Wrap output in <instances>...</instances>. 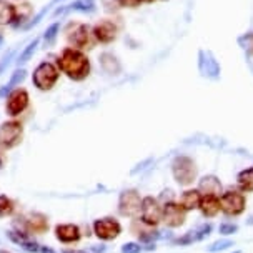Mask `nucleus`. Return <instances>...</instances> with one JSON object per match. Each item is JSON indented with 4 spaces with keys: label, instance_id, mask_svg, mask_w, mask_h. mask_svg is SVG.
<instances>
[{
    "label": "nucleus",
    "instance_id": "6ab92c4d",
    "mask_svg": "<svg viewBox=\"0 0 253 253\" xmlns=\"http://www.w3.org/2000/svg\"><path fill=\"white\" fill-rule=\"evenodd\" d=\"M198 210H200V213L205 216V218H215V216L221 211V209H220V197L202 195V202H200Z\"/></svg>",
    "mask_w": 253,
    "mask_h": 253
},
{
    "label": "nucleus",
    "instance_id": "b1692460",
    "mask_svg": "<svg viewBox=\"0 0 253 253\" xmlns=\"http://www.w3.org/2000/svg\"><path fill=\"white\" fill-rule=\"evenodd\" d=\"M233 245H235V242H233V240H230V238H221V240H216V242L211 243V245L207 247V252H210V253H218V252L227 250V248L233 247Z\"/></svg>",
    "mask_w": 253,
    "mask_h": 253
},
{
    "label": "nucleus",
    "instance_id": "9b49d317",
    "mask_svg": "<svg viewBox=\"0 0 253 253\" xmlns=\"http://www.w3.org/2000/svg\"><path fill=\"white\" fill-rule=\"evenodd\" d=\"M29 92L25 88H13L7 95L5 102V112L8 117H19L22 112L29 107Z\"/></svg>",
    "mask_w": 253,
    "mask_h": 253
},
{
    "label": "nucleus",
    "instance_id": "4be33fe9",
    "mask_svg": "<svg viewBox=\"0 0 253 253\" xmlns=\"http://www.w3.org/2000/svg\"><path fill=\"white\" fill-rule=\"evenodd\" d=\"M15 19V5L8 0H0V25H10Z\"/></svg>",
    "mask_w": 253,
    "mask_h": 253
},
{
    "label": "nucleus",
    "instance_id": "a878e982",
    "mask_svg": "<svg viewBox=\"0 0 253 253\" xmlns=\"http://www.w3.org/2000/svg\"><path fill=\"white\" fill-rule=\"evenodd\" d=\"M238 45L245 50L247 53H253V32H248V34H243L242 37H238Z\"/></svg>",
    "mask_w": 253,
    "mask_h": 253
},
{
    "label": "nucleus",
    "instance_id": "f8f14e48",
    "mask_svg": "<svg viewBox=\"0 0 253 253\" xmlns=\"http://www.w3.org/2000/svg\"><path fill=\"white\" fill-rule=\"evenodd\" d=\"M92 35L97 43L108 45L114 42L117 39V35H119V27H117L114 20L102 19L92 27Z\"/></svg>",
    "mask_w": 253,
    "mask_h": 253
},
{
    "label": "nucleus",
    "instance_id": "c9c22d12",
    "mask_svg": "<svg viewBox=\"0 0 253 253\" xmlns=\"http://www.w3.org/2000/svg\"><path fill=\"white\" fill-rule=\"evenodd\" d=\"M62 253H88L87 250H74V248H69V250H63Z\"/></svg>",
    "mask_w": 253,
    "mask_h": 253
},
{
    "label": "nucleus",
    "instance_id": "72a5a7b5",
    "mask_svg": "<svg viewBox=\"0 0 253 253\" xmlns=\"http://www.w3.org/2000/svg\"><path fill=\"white\" fill-rule=\"evenodd\" d=\"M57 32H58V24H53L50 29L45 32V40H47L48 43H52L57 37Z\"/></svg>",
    "mask_w": 253,
    "mask_h": 253
},
{
    "label": "nucleus",
    "instance_id": "58836bf2",
    "mask_svg": "<svg viewBox=\"0 0 253 253\" xmlns=\"http://www.w3.org/2000/svg\"><path fill=\"white\" fill-rule=\"evenodd\" d=\"M247 223H248V225H253V216H250V218H248Z\"/></svg>",
    "mask_w": 253,
    "mask_h": 253
},
{
    "label": "nucleus",
    "instance_id": "cd10ccee",
    "mask_svg": "<svg viewBox=\"0 0 253 253\" xmlns=\"http://www.w3.org/2000/svg\"><path fill=\"white\" fill-rule=\"evenodd\" d=\"M24 79H25V70H19V72H15V75L12 77V79H10V82H8V84L5 85V88H3L0 93H2V95H5V92H8V90H12L13 87H15L17 84L22 82V80H24Z\"/></svg>",
    "mask_w": 253,
    "mask_h": 253
},
{
    "label": "nucleus",
    "instance_id": "c85d7f7f",
    "mask_svg": "<svg viewBox=\"0 0 253 253\" xmlns=\"http://www.w3.org/2000/svg\"><path fill=\"white\" fill-rule=\"evenodd\" d=\"M218 232L221 235H225V237H228V235H233V233L238 232V225L237 223H228V221H225V223H220Z\"/></svg>",
    "mask_w": 253,
    "mask_h": 253
},
{
    "label": "nucleus",
    "instance_id": "a19ab883",
    "mask_svg": "<svg viewBox=\"0 0 253 253\" xmlns=\"http://www.w3.org/2000/svg\"><path fill=\"white\" fill-rule=\"evenodd\" d=\"M0 253H8V252H0Z\"/></svg>",
    "mask_w": 253,
    "mask_h": 253
},
{
    "label": "nucleus",
    "instance_id": "ddd939ff",
    "mask_svg": "<svg viewBox=\"0 0 253 253\" xmlns=\"http://www.w3.org/2000/svg\"><path fill=\"white\" fill-rule=\"evenodd\" d=\"M187 220V211L178 205L177 202H171L164 205V215H162V221L165 227L169 228H180Z\"/></svg>",
    "mask_w": 253,
    "mask_h": 253
},
{
    "label": "nucleus",
    "instance_id": "4468645a",
    "mask_svg": "<svg viewBox=\"0 0 253 253\" xmlns=\"http://www.w3.org/2000/svg\"><path fill=\"white\" fill-rule=\"evenodd\" d=\"M7 235H8V238L15 243V245H19L20 248H24V250L29 252V253H55L52 248L43 247V245H40V243L34 242L29 237V233H22V232H15V230H10V232H7Z\"/></svg>",
    "mask_w": 253,
    "mask_h": 253
},
{
    "label": "nucleus",
    "instance_id": "6e6552de",
    "mask_svg": "<svg viewBox=\"0 0 253 253\" xmlns=\"http://www.w3.org/2000/svg\"><path fill=\"white\" fill-rule=\"evenodd\" d=\"M93 233L98 240L102 242H112L122 233V225L119 220L114 216H103V218H97L92 225Z\"/></svg>",
    "mask_w": 253,
    "mask_h": 253
},
{
    "label": "nucleus",
    "instance_id": "423d86ee",
    "mask_svg": "<svg viewBox=\"0 0 253 253\" xmlns=\"http://www.w3.org/2000/svg\"><path fill=\"white\" fill-rule=\"evenodd\" d=\"M140 210H142V197L137 190L128 188L124 190L119 197V213L126 218L137 220L140 216Z\"/></svg>",
    "mask_w": 253,
    "mask_h": 253
},
{
    "label": "nucleus",
    "instance_id": "aec40b11",
    "mask_svg": "<svg viewBox=\"0 0 253 253\" xmlns=\"http://www.w3.org/2000/svg\"><path fill=\"white\" fill-rule=\"evenodd\" d=\"M98 63H100V69L108 75H120L122 74V63L114 53L110 52H103L98 57Z\"/></svg>",
    "mask_w": 253,
    "mask_h": 253
},
{
    "label": "nucleus",
    "instance_id": "412c9836",
    "mask_svg": "<svg viewBox=\"0 0 253 253\" xmlns=\"http://www.w3.org/2000/svg\"><path fill=\"white\" fill-rule=\"evenodd\" d=\"M237 187L242 193H253V167H247L238 171Z\"/></svg>",
    "mask_w": 253,
    "mask_h": 253
},
{
    "label": "nucleus",
    "instance_id": "39448f33",
    "mask_svg": "<svg viewBox=\"0 0 253 253\" xmlns=\"http://www.w3.org/2000/svg\"><path fill=\"white\" fill-rule=\"evenodd\" d=\"M60 70L55 63L52 62H42L35 67L34 74H32V82L39 90H50L57 84Z\"/></svg>",
    "mask_w": 253,
    "mask_h": 253
},
{
    "label": "nucleus",
    "instance_id": "7c9ffc66",
    "mask_svg": "<svg viewBox=\"0 0 253 253\" xmlns=\"http://www.w3.org/2000/svg\"><path fill=\"white\" fill-rule=\"evenodd\" d=\"M158 202H160V203H164V205H167V203H171V202H175L173 190H170V188L164 190V192L160 193V197H158Z\"/></svg>",
    "mask_w": 253,
    "mask_h": 253
},
{
    "label": "nucleus",
    "instance_id": "f704fd0d",
    "mask_svg": "<svg viewBox=\"0 0 253 253\" xmlns=\"http://www.w3.org/2000/svg\"><path fill=\"white\" fill-rule=\"evenodd\" d=\"M107 252V248L103 247V245H100V247H92L88 250V253H105Z\"/></svg>",
    "mask_w": 253,
    "mask_h": 253
},
{
    "label": "nucleus",
    "instance_id": "f03ea898",
    "mask_svg": "<svg viewBox=\"0 0 253 253\" xmlns=\"http://www.w3.org/2000/svg\"><path fill=\"white\" fill-rule=\"evenodd\" d=\"M173 180L180 187H190L198 177V167L192 157L188 155H177L170 164Z\"/></svg>",
    "mask_w": 253,
    "mask_h": 253
},
{
    "label": "nucleus",
    "instance_id": "0eeeda50",
    "mask_svg": "<svg viewBox=\"0 0 253 253\" xmlns=\"http://www.w3.org/2000/svg\"><path fill=\"white\" fill-rule=\"evenodd\" d=\"M22 137H24V126L17 120H8L0 125V147L10 150L20 145Z\"/></svg>",
    "mask_w": 253,
    "mask_h": 253
},
{
    "label": "nucleus",
    "instance_id": "dca6fc26",
    "mask_svg": "<svg viewBox=\"0 0 253 253\" xmlns=\"http://www.w3.org/2000/svg\"><path fill=\"white\" fill-rule=\"evenodd\" d=\"M55 237L62 243H77L82 238V232L74 223H58L55 227Z\"/></svg>",
    "mask_w": 253,
    "mask_h": 253
},
{
    "label": "nucleus",
    "instance_id": "473e14b6",
    "mask_svg": "<svg viewBox=\"0 0 253 253\" xmlns=\"http://www.w3.org/2000/svg\"><path fill=\"white\" fill-rule=\"evenodd\" d=\"M37 45H39V40H34V42H32V43L29 45V47L25 48V52L22 53V57L19 58V60H20V62H27V60H29L30 55L35 52V48H37Z\"/></svg>",
    "mask_w": 253,
    "mask_h": 253
},
{
    "label": "nucleus",
    "instance_id": "a211bd4d",
    "mask_svg": "<svg viewBox=\"0 0 253 253\" xmlns=\"http://www.w3.org/2000/svg\"><path fill=\"white\" fill-rule=\"evenodd\" d=\"M202 202V193L198 192V188H187L185 192L180 193L177 203L185 211H192V210H198Z\"/></svg>",
    "mask_w": 253,
    "mask_h": 253
},
{
    "label": "nucleus",
    "instance_id": "bb28decb",
    "mask_svg": "<svg viewBox=\"0 0 253 253\" xmlns=\"http://www.w3.org/2000/svg\"><path fill=\"white\" fill-rule=\"evenodd\" d=\"M211 230H213V227H211V223H202V225H198V227H197L195 230H193V235H195L197 242L205 240V238L211 233Z\"/></svg>",
    "mask_w": 253,
    "mask_h": 253
},
{
    "label": "nucleus",
    "instance_id": "f257e3e1",
    "mask_svg": "<svg viewBox=\"0 0 253 253\" xmlns=\"http://www.w3.org/2000/svg\"><path fill=\"white\" fill-rule=\"evenodd\" d=\"M57 67L62 74H65L74 82H82L90 74V60L84 50L74 47L63 48L57 60Z\"/></svg>",
    "mask_w": 253,
    "mask_h": 253
},
{
    "label": "nucleus",
    "instance_id": "ea45409f",
    "mask_svg": "<svg viewBox=\"0 0 253 253\" xmlns=\"http://www.w3.org/2000/svg\"><path fill=\"white\" fill-rule=\"evenodd\" d=\"M233 253H242V252H238V250H237V252H233Z\"/></svg>",
    "mask_w": 253,
    "mask_h": 253
},
{
    "label": "nucleus",
    "instance_id": "9d476101",
    "mask_svg": "<svg viewBox=\"0 0 253 253\" xmlns=\"http://www.w3.org/2000/svg\"><path fill=\"white\" fill-rule=\"evenodd\" d=\"M198 70H200L202 77H207L210 80H218L221 74V67L213 52L210 50H198Z\"/></svg>",
    "mask_w": 253,
    "mask_h": 253
},
{
    "label": "nucleus",
    "instance_id": "f3484780",
    "mask_svg": "<svg viewBox=\"0 0 253 253\" xmlns=\"http://www.w3.org/2000/svg\"><path fill=\"white\" fill-rule=\"evenodd\" d=\"M198 192L202 195H215L220 197L223 193V187H221V182L216 175H205L198 180Z\"/></svg>",
    "mask_w": 253,
    "mask_h": 253
},
{
    "label": "nucleus",
    "instance_id": "20e7f679",
    "mask_svg": "<svg viewBox=\"0 0 253 253\" xmlns=\"http://www.w3.org/2000/svg\"><path fill=\"white\" fill-rule=\"evenodd\" d=\"M65 37L70 47L84 50V48H92V45L95 43V39L92 35V29L87 24H70L69 29L65 30Z\"/></svg>",
    "mask_w": 253,
    "mask_h": 253
},
{
    "label": "nucleus",
    "instance_id": "c756f323",
    "mask_svg": "<svg viewBox=\"0 0 253 253\" xmlns=\"http://www.w3.org/2000/svg\"><path fill=\"white\" fill-rule=\"evenodd\" d=\"M143 248L140 243H135V242H128L125 245H122V253H142Z\"/></svg>",
    "mask_w": 253,
    "mask_h": 253
},
{
    "label": "nucleus",
    "instance_id": "393cba45",
    "mask_svg": "<svg viewBox=\"0 0 253 253\" xmlns=\"http://www.w3.org/2000/svg\"><path fill=\"white\" fill-rule=\"evenodd\" d=\"M13 210H15V205H13V202L10 198L7 195H0V218L12 215Z\"/></svg>",
    "mask_w": 253,
    "mask_h": 253
},
{
    "label": "nucleus",
    "instance_id": "7ed1b4c3",
    "mask_svg": "<svg viewBox=\"0 0 253 253\" xmlns=\"http://www.w3.org/2000/svg\"><path fill=\"white\" fill-rule=\"evenodd\" d=\"M220 209H221V213L225 216H230V218L240 216L247 209L245 193H242L238 188L237 190H233V188L225 190V192L220 195Z\"/></svg>",
    "mask_w": 253,
    "mask_h": 253
},
{
    "label": "nucleus",
    "instance_id": "4c0bfd02",
    "mask_svg": "<svg viewBox=\"0 0 253 253\" xmlns=\"http://www.w3.org/2000/svg\"><path fill=\"white\" fill-rule=\"evenodd\" d=\"M153 2H157V0H142V3H153Z\"/></svg>",
    "mask_w": 253,
    "mask_h": 253
},
{
    "label": "nucleus",
    "instance_id": "e433bc0d",
    "mask_svg": "<svg viewBox=\"0 0 253 253\" xmlns=\"http://www.w3.org/2000/svg\"><path fill=\"white\" fill-rule=\"evenodd\" d=\"M3 162H5L3 160V153H2V150H0V169L3 167Z\"/></svg>",
    "mask_w": 253,
    "mask_h": 253
},
{
    "label": "nucleus",
    "instance_id": "5701e85b",
    "mask_svg": "<svg viewBox=\"0 0 253 253\" xmlns=\"http://www.w3.org/2000/svg\"><path fill=\"white\" fill-rule=\"evenodd\" d=\"M32 15H34V7L30 3H19V5H15V19H13L12 25L19 27L25 24L27 20H30Z\"/></svg>",
    "mask_w": 253,
    "mask_h": 253
},
{
    "label": "nucleus",
    "instance_id": "2f4dec72",
    "mask_svg": "<svg viewBox=\"0 0 253 253\" xmlns=\"http://www.w3.org/2000/svg\"><path fill=\"white\" fill-rule=\"evenodd\" d=\"M117 5L124 8H137L142 5V0H115Z\"/></svg>",
    "mask_w": 253,
    "mask_h": 253
},
{
    "label": "nucleus",
    "instance_id": "1a4fd4ad",
    "mask_svg": "<svg viewBox=\"0 0 253 253\" xmlns=\"http://www.w3.org/2000/svg\"><path fill=\"white\" fill-rule=\"evenodd\" d=\"M162 215H164V205L158 202V198H153V197L142 198L140 221H143L148 227H157L162 221Z\"/></svg>",
    "mask_w": 253,
    "mask_h": 253
},
{
    "label": "nucleus",
    "instance_id": "2eb2a0df",
    "mask_svg": "<svg viewBox=\"0 0 253 253\" xmlns=\"http://www.w3.org/2000/svg\"><path fill=\"white\" fill-rule=\"evenodd\" d=\"M22 233H27V232H34V233H45L48 230V220L47 216L43 213H39V211H32L22 218Z\"/></svg>",
    "mask_w": 253,
    "mask_h": 253
}]
</instances>
